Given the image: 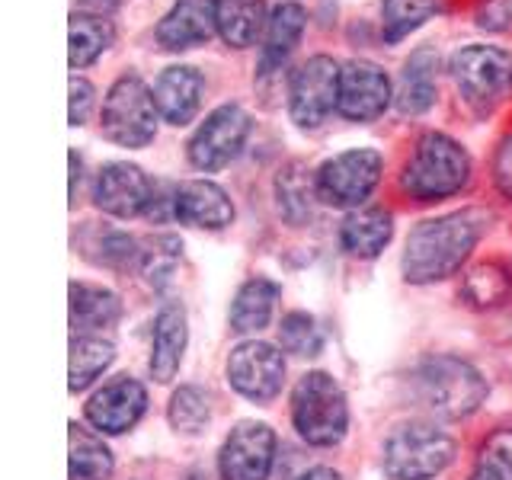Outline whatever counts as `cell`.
<instances>
[{
	"label": "cell",
	"mask_w": 512,
	"mask_h": 480,
	"mask_svg": "<svg viewBox=\"0 0 512 480\" xmlns=\"http://www.w3.org/2000/svg\"><path fill=\"white\" fill-rule=\"evenodd\" d=\"M490 215L484 208H461V212L442 215L416 224L407 237L404 250V276L407 282L429 285L455 276L468 260L477 240L484 237Z\"/></svg>",
	"instance_id": "obj_1"
},
{
	"label": "cell",
	"mask_w": 512,
	"mask_h": 480,
	"mask_svg": "<svg viewBox=\"0 0 512 480\" xmlns=\"http://www.w3.org/2000/svg\"><path fill=\"white\" fill-rule=\"evenodd\" d=\"M471 180V157L455 138L442 132H426L404 167L400 186L416 202H436L461 192Z\"/></svg>",
	"instance_id": "obj_2"
},
{
	"label": "cell",
	"mask_w": 512,
	"mask_h": 480,
	"mask_svg": "<svg viewBox=\"0 0 512 480\" xmlns=\"http://www.w3.org/2000/svg\"><path fill=\"white\" fill-rule=\"evenodd\" d=\"M413 391L426 410L445 420H461L484 404L487 381L471 362L458 356H432L413 372Z\"/></svg>",
	"instance_id": "obj_3"
},
{
	"label": "cell",
	"mask_w": 512,
	"mask_h": 480,
	"mask_svg": "<svg viewBox=\"0 0 512 480\" xmlns=\"http://www.w3.org/2000/svg\"><path fill=\"white\" fill-rule=\"evenodd\" d=\"M292 423L308 445L330 448L336 442H343L349 426V407H346V394L333 381V375L308 372L298 378L292 391Z\"/></svg>",
	"instance_id": "obj_4"
},
{
	"label": "cell",
	"mask_w": 512,
	"mask_h": 480,
	"mask_svg": "<svg viewBox=\"0 0 512 480\" xmlns=\"http://www.w3.org/2000/svg\"><path fill=\"white\" fill-rule=\"evenodd\" d=\"M455 458V439L429 423H407L384 445V474L391 480H429Z\"/></svg>",
	"instance_id": "obj_5"
},
{
	"label": "cell",
	"mask_w": 512,
	"mask_h": 480,
	"mask_svg": "<svg viewBox=\"0 0 512 480\" xmlns=\"http://www.w3.org/2000/svg\"><path fill=\"white\" fill-rule=\"evenodd\" d=\"M103 135L119 148H144L157 135L154 90L138 74L119 77L103 103Z\"/></svg>",
	"instance_id": "obj_6"
},
{
	"label": "cell",
	"mask_w": 512,
	"mask_h": 480,
	"mask_svg": "<svg viewBox=\"0 0 512 480\" xmlns=\"http://www.w3.org/2000/svg\"><path fill=\"white\" fill-rule=\"evenodd\" d=\"M461 96L477 112H487L512 90V55L496 45H464L448 61Z\"/></svg>",
	"instance_id": "obj_7"
},
{
	"label": "cell",
	"mask_w": 512,
	"mask_h": 480,
	"mask_svg": "<svg viewBox=\"0 0 512 480\" xmlns=\"http://www.w3.org/2000/svg\"><path fill=\"white\" fill-rule=\"evenodd\" d=\"M384 157L372 148L343 151L314 173L317 199L333 208H359L375 192Z\"/></svg>",
	"instance_id": "obj_8"
},
{
	"label": "cell",
	"mask_w": 512,
	"mask_h": 480,
	"mask_svg": "<svg viewBox=\"0 0 512 480\" xmlns=\"http://www.w3.org/2000/svg\"><path fill=\"white\" fill-rule=\"evenodd\" d=\"M340 74L343 68L327 55H314L292 71L288 80V112L301 128L324 122L340 103Z\"/></svg>",
	"instance_id": "obj_9"
},
{
	"label": "cell",
	"mask_w": 512,
	"mask_h": 480,
	"mask_svg": "<svg viewBox=\"0 0 512 480\" xmlns=\"http://www.w3.org/2000/svg\"><path fill=\"white\" fill-rule=\"evenodd\" d=\"M250 135V116L237 103H224L215 112H208L205 122L189 138V160L196 170L215 173L228 167L231 160L244 151Z\"/></svg>",
	"instance_id": "obj_10"
},
{
	"label": "cell",
	"mask_w": 512,
	"mask_h": 480,
	"mask_svg": "<svg viewBox=\"0 0 512 480\" xmlns=\"http://www.w3.org/2000/svg\"><path fill=\"white\" fill-rule=\"evenodd\" d=\"M276 461V432L266 423H240L224 439L218 455L221 480H269Z\"/></svg>",
	"instance_id": "obj_11"
},
{
	"label": "cell",
	"mask_w": 512,
	"mask_h": 480,
	"mask_svg": "<svg viewBox=\"0 0 512 480\" xmlns=\"http://www.w3.org/2000/svg\"><path fill=\"white\" fill-rule=\"evenodd\" d=\"M228 381L247 400H272L282 391L285 381L282 352L260 340H247L234 346L228 356Z\"/></svg>",
	"instance_id": "obj_12"
},
{
	"label": "cell",
	"mask_w": 512,
	"mask_h": 480,
	"mask_svg": "<svg viewBox=\"0 0 512 480\" xmlns=\"http://www.w3.org/2000/svg\"><path fill=\"white\" fill-rule=\"evenodd\" d=\"M391 106V80L375 61H349L340 74V103L336 112L349 122H372Z\"/></svg>",
	"instance_id": "obj_13"
},
{
	"label": "cell",
	"mask_w": 512,
	"mask_h": 480,
	"mask_svg": "<svg viewBox=\"0 0 512 480\" xmlns=\"http://www.w3.org/2000/svg\"><path fill=\"white\" fill-rule=\"evenodd\" d=\"M144 410H148V391L141 388L135 378H112L100 391L90 397L87 420L93 429L106 432V436H119V432L132 429Z\"/></svg>",
	"instance_id": "obj_14"
},
{
	"label": "cell",
	"mask_w": 512,
	"mask_h": 480,
	"mask_svg": "<svg viewBox=\"0 0 512 480\" xmlns=\"http://www.w3.org/2000/svg\"><path fill=\"white\" fill-rule=\"evenodd\" d=\"M93 199L96 208H103L112 218H135L141 212H148V205L154 202V189L141 167L106 164L100 176H96Z\"/></svg>",
	"instance_id": "obj_15"
},
{
	"label": "cell",
	"mask_w": 512,
	"mask_h": 480,
	"mask_svg": "<svg viewBox=\"0 0 512 480\" xmlns=\"http://www.w3.org/2000/svg\"><path fill=\"white\" fill-rule=\"evenodd\" d=\"M215 32V0H176L170 13L157 23L154 36L167 52H186V48L205 45Z\"/></svg>",
	"instance_id": "obj_16"
},
{
	"label": "cell",
	"mask_w": 512,
	"mask_h": 480,
	"mask_svg": "<svg viewBox=\"0 0 512 480\" xmlns=\"http://www.w3.org/2000/svg\"><path fill=\"white\" fill-rule=\"evenodd\" d=\"M173 218L189 228L221 231L234 221V205L221 186L208 180H186L173 189Z\"/></svg>",
	"instance_id": "obj_17"
},
{
	"label": "cell",
	"mask_w": 512,
	"mask_h": 480,
	"mask_svg": "<svg viewBox=\"0 0 512 480\" xmlns=\"http://www.w3.org/2000/svg\"><path fill=\"white\" fill-rule=\"evenodd\" d=\"M202 96H205V77L196 68H189V64H173L154 84L157 112L170 125H186L196 119Z\"/></svg>",
	"instance_id": "obj_18"
},
{
	"label": "cell",
	"mask_w": 512,
	"mask_h": 480,
	"mask_svg": "<svg viewBox=\"0 0 512 480\" xmlns=\"http://www.w3.org/2000/svg\"><path fill=\"white\" fill-rule=\"evenodd\" d=\"M394 218L384 208H356L340 224V244L349 256L359 260H375V256L391 244Z\"/></svg>",
	"instance_id": "obj_19"
},
{
	"label": "cell",
	"mask_w": 512,
	"mask_h": 480,
	"mask_svg": "<svg viewBox=\"0 0 512 480\" xmlns=\"http://www.w3.org/2000/svg\"><path fill=\"white\" fill-rule=\"evenodd\" d=\"M436 71H439L436 48L423 45L407 58L397 87V109L404 116H420V112H426L436 103Z\"/></svg>",
	"instance_id": "obj_20"
},
{
	"label": "cell",
	"mask_w": 512,
	"mask_h": 480,
	"mask_svg": "<svg viewBox=\"0 0 512 480\" xmlns=\"http://www.w3.org/2000/svg\"><path fill=\"white\" fill-rule=\"evenodd\" d=\"M186 349V314L180 304H167L160 308L154 320V340H151V375L167 384L173 375L180 372Z\"/></svg>",
	"instance_id": "obj_21"
},
{
	"label": "cell",
	"mask_w": 512,
	"mask_h": 480,
	"mask_svg": "<svg viewBox=\"0 0 512 480\" xmlns=\"http://www.w3.org/2000/svg\"><path fill=\"white\" fill-rule=\"evenodd\" d=\"M304 32V10L298 4H279L266 20V36L260 48V74H276L288 55L295 52V45Z\"/></svg>",
	"instance_id": "obj_22"
},
{
	"label": "cell",
	"mask_w": 512,
	"mask_h": 480,
	"mask_svg": "<svg viewBox=\"0 0 512 480\" xmlns=\"http://www.w3.org/2000/svg\"><path fill=\"white\" fill-rule=\"evenodd\" d=\"M279 295H282V288L272 279L244 282V285H240V292L234 295V304H231V330L260 333L263 327H269Z\"/></svg>",
	"instance_id": "obj_23"
},
{
	"label": "cell",
	"mask_w": 512,
	"mask_h": 480,
	"mask_svg": "<svg viewBox=\"0 0 512 480\" xmlns=\"http://www.w3.org/2000/svg\"><path fill=\"white\" fill-rule=\"evenodd\" d=\"M122 314L119 298L100 285H87V282H74L71 285V324L80 333H93L112 327Z\"/></svg>",
	"instance_id": "obj_24"
},
{
	"label": "cell",
	"mask_w": 512,
	"mask_h": 480,
	"mask_svg": "<svg viewBox=\"0 0 512 480\" xmlns=\"http://www.w3.org/2000/svg\"><path fill=\"white\" fill-rule=\"evenodd\" d=\"M215 20L224 42L247 48L266 26V4L263 0H215Z\"/></svg>",
	"instance_id": "obj_25"
},
{
	"label": "cell",
	"mask_w": 512,
	"mask_h": 480,
	"mask_svg": "<svg viewBox=\"0 0 512 480\" xmlns=\"http://www.w3.org/2000/svg\"><path fill=\"white\" fill-rule=\"evenodd\" d=\"M116 39V29L106 20V16L74 10L71 13V68H87L96 58H100L106 48Z\"/></svg>",
	"instance_id": "obj_26"
},
{
	"label": "cell",
	"mask_w": 512,
	"mask_h": 480,
	"mask_svg": "<svg viewBox=\"0 0 512 480\" xmlns=\"http://www.w3.org/2000/svg\"><path fill=\"white\" fill-rule=\"evenodd\" d=\"M116 359V349H112L109 340H100V336L80 333L71 340V391H84L100 378L106 368Z\"/></svg>",
	"instance_id": "obj_27"
},
{
	"label": "cell",
	"mask_w": 512,
	"mask_h": 480,
	"mask_svg": "<svg viewBox=\"0 0 512 480\" xmlns=\"http://www.w3.org/2000/svg\"><path fill=\"white\" fill-rule=\"evenodd\" d=\"M276 192H279V208L282 215L292 224H304L314 215V199H317V183L308 176L301 164H288L279 180H276Z\"/></svg>",
	"instance_id": "obj_28"
},
{
	"label": "cell",
	"mask_w": 512,
	"mask_h": 480,
	"mask_svg": "<svg viewBox=\"0 0 512 480\" xmlns=\"http://www.w3.org/2000/svg\"><path fill=\"white\" fill-rule=\"evenodd\" d=\"M112 474V452L100 436L71 426V480H106Z\"/></svg>",
	"instance_id": "obj_29"
},
{
	"label": "cell",
	"mask_w": 512,
	"mask_h": 480,
	"mask_svg": "<svg viewBox=\"0 0 512 480\" xmlns=\"http://www.w3.org/2000/svg\"><path fill=\"white\" fill-rule=\"evenodd\" d=\"M439 10V0H381V32L384 42L394 45L413 29H420L432 13Z\"/></svg>",
	"instance_id": "obj_30"
},
{
	"label": "cell",
	"mask_w": 512,
	"mask_h": 480,
	"mask_svg": "<svg viewBox=\"0 0 512 480\" xmlns=\"http://www.w3.org/2000/svg\"><path fill=\"white\" fill-rule=\"evenodd\" d=\"M180 256H183L180 237H173V234L148 237L141 244V256H138L144 282L154 285V288H164L170 282V276H173L176 263H180Z\"/></svg>",
	"instance_id": "obj_31"
},
{
	"label": "cell",
	"mask_w": 512,
	"mask_h": 480,
	"mask_svg": "<svg viewBox=\"0 0 512 480\" xmlns=\"http://www.w3.org/2000/svg\"><path fill=\"white\" fill-rule=\"evenodd\" d=\"M170 426L183 436H199V432L212 420V404H208V394L196 384H183L180 391L170 397Z\"/></svg>",
	"instance_id": "obj_32"
},
{
	"label": "cell",
	"mask_w": 512,
	"mask_h": 480,
	"mask_svg": "<svg viewBox=\"0 0 512 480\" xmlns=\"http://www.w3.org/2000/svg\"><path fill=\"white\" fill-rule=\"evenodd\" d=\"M279 343L285 352H292L298 359H311V356H320V349H324V330L317 327V320L304 311H292L282 317L279 324Z\"/></svg>",
	"instance_id": "obj_33"
},
{
	"label": "cell",
	"mask_w": 512,
	"mask_h": 480,
	"mask_svg": "<svg viewBox=\"0 0 512 480\" xmlns=\"http://www.w3.org/2000/svg\"><path fill=\"white\" fill-rule=\"evenodd\" d=\"M471 480H512V429H496L480 445Z\"/></svg>",
	"instance_id": "obj_34"
},
{
	"label": "cell",
	"mask_w": 512,
	"mask_h": 480,
	"mask_svg": "<svg viewBox=\"0 0 512 480\" xmlns=\"http://www.w3.org/2000/svg\"><path fill=\"white\" fill-rule=\"evenodd\" d=\"M512 292V282L509 276L500 269V266H477L468 272V279H464V298L477 308H490V304H500L506 301Z\"/></svg>",
	"instance_id": "obj_35"
},
{
	"label": "cell",
	"mask_w": 512,
	"mask_h": 480,
	"mask_svg": "<svg viewBox=\"0 0 512 480\" xmlns=\"http://www.w3.org/2000/svg\"><path fill=\"white\" fill-rule=\"evenodd\" d=\"M84 247H87V256L93 263L109 266V269H122V266H128V263L141 256V247L122 231H103V234H96L93 240H87Z\"/></svg>",
	"instance_id": "obj_36"
},
{
	"label": "cell",
	"mask_w": 512,
	"mask_h": 480,
	"mask_svg": "<svg viewBox=\"0 0 512 480\" xmlns=\"http://www.w3.org/2000/svg\"><path fill=\"white\" fill-rule=\"evenodd\" d=\"M90 106H93V87L87 84L84 77H71V112L68 119L71 125H84L87 116H90Z\"/></svg>",
	"instance_id": "obj_37"
},
{
	"label": "cell",
	"mask_w": 512,
	"mask_h": 480,
	"mask_svg": "<svg viewBox=\"0 0 512 480\" xmlns=\"http://www.w3.org/2000/svg\"><path fill=\"white\" fill-rule=\"evenodd\" d=\"M493 176H496V186H500L506 196L512 199V132L500 141V148H496Z\"/></svg>",
	"instance_id": "obj_38"
},
{
	"label": "cell",
	"mask_w": 512,
	"mask_h": 480,
	"mask_svg": "<svg viewBox=\"0 0 512 480\" xmlns=\"http://www.w3.org/2000/svg\"><path fill=\"white\" fill-rule=\"evenodd\" d=\"M477 23L484 29H506L512 23V0H490Z\"/></svg>",
	"instance_id": "obj_39"
},
{
	"label": "cell",
	"mask_w": 512,
	"mask_h": 480,
	"mask_svg": "<svg viewBox=\"0 0 512 480\" xmlns=\"http://www.w3.org/2000/svg\"><path fill=\"white\" fill-rule=\"evenodd\" d=\"M122 4V0H77V7L84 13H96V16H106Z\"/></svg>",
	"instance_id": "obj_40"
},
{
	"label": "cell",
	"mask_w": 512,
	"mask_h": 480,
	"mask_svg": "<svg viewBox=\"0 0 512 480\" xmlns=\"http://www.w3.org/2000/svg\"><path fill=\"white\" fill-rule=\"evenodd\" d=\"M298 480H343L340 471H333V468H311V471H304Z\"/></svg>",
	"instance_id": "obj_41"
},
{
	"label": "cell",
	"mask_w": 512,
	"mask_h": 480,
	"mask_svg": "<svg viewBox=\"0 0 512 480\" xmlns=\"http://www.w3.org/2000/svg\"><path fill=\"white\" fill-rule=\"evenodd\" d=\"M77 180H80V157L71 151V199L77 196Z\"/></svg>",
	"instance_id": "obj_42"
}]
</instances>
